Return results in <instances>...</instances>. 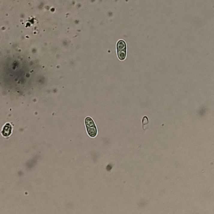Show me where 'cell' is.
<instances>
[{
  "label": "cell",
  "mask_w": 214,
  "mask_h": 214,
  "mask_svg": "<svg viewBox=\"0 0 214 214\" xmlns=\"http://www.w3.org/2000/svg\"><path fill=\"white\" fill-rule=\"evenodd\" d=\"M85 123L88 134L91 137H95L97 135V130L94 121L91 117H88L85 119Z\"/></svg>",
  "instance_id": "1"
},
{
  "label": "cell",
  "mask_w": 214,
  "mask_h": 214,
  "mask_svg": "<svg viewBox=\"0 0 214 214\" xmlns=\"http://www.w3.org/2000/svg\"><path fill=\"white\" fill-rule=\"evenodd\" d=\"M117 55L120 60H123L126 58V44L123 40H120L117 43Z\"/></svg>",
  "instance_id": "2"
},
{
  "label": "cell",
  "mask_w": 214,
  "mask_h": 214,
  "mask_svg": "<svg viewBox=\"0 0 214 214\" xmlns=\"http://www.w3.org/2000/svg\"><path fill=\"white\" fill-rule=\"evenodd\" d=\"M11 132V127L9 124H8L5 126L3 130V135L4 136L7 137L9 136Z\"/></svg>",
  "instance_id": "3"
},
{
  "label": "cell",
  "mask_w": 214,
  "mask_h": 214,
  "mask_svg": "<svg viewBox=\"0 0 214 214\" xmlns=\"http://www.w3.org/2000/svg\"><path fill=\"white\" fill-rule=\"evenodd\" d=\"M143 130H145L147 129V126L149 124V119L147 116H145L143 119L142 120Z\"/></svg>",
  "instance_id": "4"
}]
</instances>
